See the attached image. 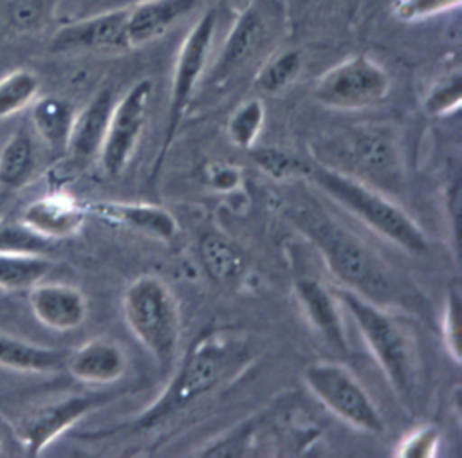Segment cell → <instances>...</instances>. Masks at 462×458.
I'll list each match as a JSON object with an SVG mask.
<instances>
[{"mask_svg": "<svg viewBox=\"0 0 462 458\" xmlns=\"http://www.w3.org/2000/svg\"><path fill=\"white\" fill-rule=\"evenodd\" d=\"M289 220L318 249L341 287L377 305L392 303L399 298L395 276L384 260L325 211L296 207L289 211Z\"/></svg>", "mask_w": 462, "mask_h": 458, "instance_id": "obj_1", "label": "cell"}, {"mask_svg": "<svg viewBox=\"0 0 462 458\" xmlns=\"http://www.w3.org/2000/svg\"><path fill=\"white\" fill-rule=\"evenodd\" d=\"M244 361V348L226 332L213 330L197 337L162 395L137 418V427H155L200 395L218 386L235 364Z\"/></svg>", "mask_w": 462, "mask_h": 458, "instance_id": "obj_2", "label": "cell"}, {"mask_svg": "<svg viewBox=\"0 0 462 458\" xmlns=\"http://www.w3.org/2000/svg\"><path fill=\"white\" fill-rule=\"evenodd\" d=\"M305 175L323 193L388 242L411 254L428 251V238L413 218L390 198L365 184V180L327 164H310Z\"/></svg>", "mask_w": 462, "mask_h": 458, "instance_id": "obj_3", "label": "cell"}, {"mask_svg": "<svg viewBox=\"0 0 462 458\" xmlns=\"http://www.w3.org/2000/svg\"><path fill=\"white\" fill-rule=\"evenodd\" d=\"M339 305L346 308L370 352L377 359L388 382L402 402L410 400L417 384V357L410 335L383 308L345 287L332 289Z\"/></svg>", "mask_w": 462, "mask_h": 458, "instance_id": "obj_4", "label": "cell"}, {"mask_svg": "<svg viewBox=\"0 0 462 458\" xmlns=\"http://www.w3.org/2000/svg\"><path fill=\"white\" fill-rule=\"evenodd\" d=\"M123 312L135 339L168 368L180 341L179 303L170 287L152 274L135 278L125 290Z\"/></svg>", "mask_w": 462, "mask_h": 458, "instance_id": "obj_5", "label": "cell"}, {"mask_svg": "<svg viewBox=\"0 0 462 458\" xmlns=\"http://www.w3.org/2000/svg\"><path fill=\"white\" fill-rule=\"evenodd\" d=\"M218 18L215 9H208L202 16L195 20L188 34L184 36L177 60H175V69H173V79H171V94H170V105H168V115H166V130H164V139L161 151L155 159L153 166V175L157 173L159 166L162 164L168 148L173 142V137L182 123L184 112L188 108V103L195 92V87L199 85L204 69L208 65L215 32H217Z\"/></svg>", "mask_w": 462, "mask_h": 458, "instance_id": "obj_6", "label": "cell"}, {"mask_svg": "<svg viewBox=\"0 0 462 458\" xmlns=\"http://www.w3.org/2000/svg\"><path fill=\"white\" fill-rule=\"evenodd\" d=\"M303 380L314 397L350 426L381 435L384 422L374 400L356 375L337 362H314L303 371Z\"/></svg>", "mask_w": 462, "mask_h": 458, "instance_id": "obj_7", "label": "cell"}, {"mask_svg": "<svg viewBox=\"0 0 462 458\" xmlns=\"http://www.w3.org/2000/svg\"><path fill=\"white\" fill-rule=\"evenodd\" d=\"M390 92V76L366 54H354L325 70L314 85V99L328 108L363 110Z\"/></svg>", "mask_w": 462, "mask_h": 458, "instance_id": "obj_8", "label": "cell"}, {"mask_svg": "<svg viewBox=\"0 0 462 458\" xmlns=\"http://www.w3.org/2000/svg\"><path fill=\"white\" fill-rule=\"evenodd\" d=\"M152 92V79L141 78L114 103L99 150V160L108 177L119 175L130 162L148 119Z\"/></svg>", "mask_w": 462, "mask_h": 458, "instance_id": "obj_9", "label": "cell"}, {"mask_svg": "<svg viewBox=\"0 0 462 458\" xmlns=\"http://www.w3.org/2000/svg\"><path fill=\"white\" fill-rule=\"evenodd\" d=\"M276 16L274 5L263 0H256L247 9L236 13L209 70V83L222 85L240 72L260 52V47L269 41Z\"/></svg>", "mask_w": 462, "mask_h": 458, "instance_id": "obj_10", "label": "cell"}, {"mask_svg": "<svg viewBox=\"0 0 462 458\" xmlns=\"http://www.w3.org/2000/svg\"><path fill=\"white\" fill-rule=\"evenodd\" d=\"M105 400L103 395H69L23 415L16 426V436L25 454L38 456L52 440Z\"/></svg>", "mask_w": 462, "mask_h": 458, "instance_id": "obj_11", "label": "cell"}, {"mask_svg": "<svg viewBox=\"0 0 462 458\" xmlns=\"http://www.w3.org/2000/svg\"><path fill=\"white\" fill-rule=\"evenodd\" d=\"M128 5L96 13L61 25L49 41L54 52L126 50Z\"/></svg>", "mask_w": 462, "mask_h": 458, "instance_id": "obj_12", "label": "cell"}, {"mask_svg": "<svg viewBox=\"0 0 462 458\" xmlns=\"http://www.w3.org/2000/svg\"><path fill=\"white\" fill-rule=\"evenodd\" d=\"M294 294L312 328L339 353H348L341 305L332 289L312 276L294 278Z\"/></svg>", "mask_w": 462, "mask_h": 458, "instance_id": "obj_13", "label": "cell"}, {"mask_svg": "<svg viewBox=\"0 0 462 458\" xmlns=\"http://www.w3.org/2000/svg\"><path fill=\"white\" fill-rule=\"evenodd\" d=\"M29 290L31 310L47 328L67 332L83 325L87 317V299L79 289L65 283L40 281Z\"/></svg>", "mask_w": 462, "mask_h": 458, "instance_id": "obj_14", "label": "cell"}, {"mask_svg": "<svg viewBox=\"0 0 462 458\" xmlns=\"http://www.w3.org/2000/svg\"><path fill=\"white\" fill-rule=\"evenodd\" d=\"M88 211L110 225L132 229L162 242H173L179 233L173 215L168 209L153 204L96 202L88 206Z\"/></svg>", "mask_w": 462, "mask_h": 458, "instance_id": "obj_15", "label": "cell"}, {"mask_svg": "<svg viewBox=\"0 0 462 458\" xmlns=\"http://www.w3.org/2000/svg\"><path fill=\"white\" fill-rule=\"evenodd\" d=\"M199 0H137L128 5L126 40L128 47H143L170 31L180 18L189 14Z\"/></svg>", "mask_w": 462, "mask_h": 458, "instance_id": "obj_16", "label": "cell"}, {"mask_svg": "<svg viewBox=\"0 0 462 458\" xmlns=\"http://www.w3.org/2000/svg\"><path fill=\"white\" fill-rule=\"evenodd\" d=\"M63 368L81 382L110 384L125 373L126 355L117 343L97 337L65 355Z\"/></svg>", "mask_w": 462, "mask_h": 458, "instance_id": "obj_17", "label": "cell"}, {"mask_svg": "<svg viewBox=\"0 0 462 458\" xmlns=\"http://www.w3.org/2000/svg\"><path fill=\"white\" fill-rule=\"evenodd\" d=\"M87 207L67 193H52L31 202L23 213L22 222L38 234L56 240L74 234L85 222Z\"/></svg>", "mask_w": 462, "mask_h": 458, "instance_id": "obj_18", "label": "cell"}, {"mask_svg": "<svg viewBox=\"0 0 462 458\" xmlns=\"http://www.w3.org/2000/svg\"><path fill=\"white\" fill-rule=\"evenodd\" d=\"M114 103L112 90L105 88L99 90L79 114H76L65 148L72 160L87 162L96 155L99 157Z\"/></svg>", "mask_w": 462, "mask_h": 458, "instance_id": "obj_19", "label": "cell"}, {"mask_svg": "<svg viewBox=\"0 0 462 458\" xmlns=\"http://www.w3.org/2000/svg\"><path fill=\"white\" fill-rule=\"evenodd\" d=\"M341 148L348 162L365 175L384 177L397 166L395 142L381 128H359Z\"/></svg>", "mask_w": 462, "mask_h": 458, "instance_id": "obj_20", "label": "cell"}, {"mask_svg": "<svg viewBox=\"0 0 462 458\" xmlns=\"http://www.w3.org/2000/svg\"><path fill=\"white\" fill-rule=\"evenodd\" d=\"M0 366L18 371L49 373L65 366V355L58 350L0 334Z\"/></svg>", "mask_w": 462, "mask_h": 458, "instance_id": "obj_21", "label": "cell"}, {"mask_svg": "<svg viewBox=\"0 0 462 458\" xmlns=\"http://www.w3.org/2000/svg\"><path fill=\"white\" fill-rule=\"evenodd\" d=\"M76 112L72 105L56 96H45L32 103L31 119L36 133L52 148H67Z\"/></svg>", "mask_w": 462, "mask_h": 458, "instance_id": "obj_22", "label": "cell"}, {"mask_svg": "<svg viewBox=\"0 0 462 458\" xmlns=\"http://www.w3.org/2000/svg\"><path fill=\"white\" fill-rule=\"evenodd\" d=\"M202 265L217 283H231L244 272L245 260L240 249L220 233H206L199 245Z\"/></svg>", "mask_w": 462, "mask_h": 458, "instance_id": "obj_23", "label": "cell"}, {"mask_svg": "<svg viewBox=\"0 0 462 458\" xmlns=\"http://www.w3.org/2000/svg\"><path fill=\"white\" fill-rule=\"evenodd\" d=\"M34 164L32 141L22 128L11 135L0 151V184L5 188L23 186L32 175Z\"/></svg>", "mask_w": 462, "mask_h": 458, "instance_id": "obj_24", "label": "cell"}, {"mask_svg": "<svg viewBox=\"0 0 462 458\" xmlns=\"http://www.w3.org/2000/svg\"><path fill=\"white\" fill-rule=\"evenodd\" d=\"M51 270V261L42 254L0 252V289L29 290Z\"/></svg>", "mask_w": 462, "mask_h": 458, "instance_id": "obj_25", "label": "cell"}, {"mask_svg": "<svg viewBox=\"0 0 462 458\" xmlns=\"http://www.w3.org/2000/svg\"><path fill=\"white\" fill-rule=\"evenodd\" d=\"M301 70V54L296 49H282L274 52L258 69L253 87L267 96H276L287 90Z\"/></svg>", "mask_w": 462, "mask_h": 458, "instance_id": "obj_26", "label": "cell"}, {"mask_svg": "<svg viewBox=\"0 0 462 458\" xmlns=\"http://www.w3.org/2000/svg\"><path fill=\"white\" fill-rule=\"evenodd\" d=\"M265 123V106L260 99L242 101L227 119V135L238 148L251 150Z\"/></svg>", "mask_w": 462, "mask_h": 458, "instance_id": "obj_27", "label": "cell"}, {"mask_svg": "<svg viewBox=\"0 0 462 458\" xmlns=\"http://www.w3.org/2000/svg\"><path fill=\"white\" fill-rule=\"evenodd\" d=\"M40 79L34 72L18 69L0 78V119L27 106L38 94Z\"/></svg>", "mask_w": 462, "mask_h": 458, "instance_id": "obj_28", "label": "cell"}, {"mask_svg": "<svg viewBox=\"0 0 462 458\" xmlns=\"http://www.w3.org/2000/svg\"><path fill=\"white\" fill-rule=\"evenodd\" d=\"M52 245L54 240L38 234L22 220H0V252L45 256Z\"/></svg>", "mask_w": 462, "mask_h": 458, "instance_id": "obj_29", "label": "cell"}, {"mask_svg": "<svg viewBox=\"0 0 462 458\" xmlns=\"http://www.w3.org/2000/svg\"><path fill=\"white\" fill-rule=\"evenodd\" d=\"M462 101V78L460 72H453L435 83L424 97V112L433 117L451 114L460 106Z\"/></svg>", "mask_w": 462, "mask_h": 458, "instance_id": "obj_30", "label": "cell"}, {"mask_svg": "<svg viewBox=\"0 0 462 458\" xmlns=\"http://www.w3.org/2000/svg\"><path fill=\"white\" fill-rule=\"evenodd\" d=\"M251 155L256 164L273 179H287L294 175H303L307 171L305 164H301L296 157L289 155L280 148H256L251 151Z\"/></svg>", "mask_w": 462, "mask_h": 458, "instance_id": "obj_31", "label": "cell"}, {"mask_svg": "<svg viewBox=\"0 0 462 458\" xmlns=\"http://www.w3.org/2000/svg\"><path fill=\"white\" fill-rule=\"evenodd\" d=\"M460 5V0H395L393 14L401 22H419Z\"/></svg>", "mask_w": 462, "mask_h": 458, "instance_id": "obj_32", "label": "cell"}, {"mask_svg": "<svg viewBox=\"0 0 462 458\" xmlns=\"http://www.w3.org/2000/svg\"><path fill=\"white\" fill-rule=\"evenodd\" d=\"M439 431L433 426H422L411 431L397 447V456L402 458H431L439 449Z\"/></svg>", "mask_w": 462, "mask_h": 458, "instance_id": "obj_33", "label": "cell"}, {"mask_svg": "<svg viewBox=\"0 0 462 458\" xmlns=\"http://www.w3.org/2000/svg\"><path fill=\"white\" fill-rule=\"evenodd\" d=\"M442 334L451 357L460 362V296L457 290H451L448 296Z\"/></svg>", "mask_w": 462, "mask_h": 458, "instance_id": "obj_34", "label": "cell"}, {"mask_svg": "<svg viewBox=\"0 0 462 458\" xmlns=\"http://www.w3.org/2000/svg\"><path fill=\"white\" fill-rule=\"evenodd\" d=\"M11 23L20 31H29L36 27L43 18L42 0H13L9 7Z\"/></svg>", "mask_w": 462, "mask_h": 458, "instance_id": "obj_35", "label": "cell"}, {"mask_svg": "<svg viewBox=\"0 0 462 458\" xmlns=\"http://www.w3.org/2000/svg\"><path fill=\"white\" fill-rule=\"evenodd\" d=\"M209 186L218 191H231L240 184V173L236 168L227 164H213L208 171Z\"/></svg>", "mask_w": 462, "mask_h": 458, "instance_id": "obj_36", "label": "cell"}, {"mask_svg": "<svg viewBox=\"0 0 462 458\" xmlns=\"http://www.w3.org/2000/svg\"><path fill=\"white\" fill-rule=\"evenodd\" d=\"M227 4H229V7L233 9V13L236 14V13H240V11H244V9H247L251 4H254L256 0H226Z\"/></svg>", "mask_w": 462, "mask_h": 458, "instance_id": "obj_37", "label": "cell"}, {"mask_svg": "<svg viewBox=\"0 0 462 458\" xmlns=\"http://www.w3.org/2000/svg\"><path fill=\"white\" fill-rule=\"evenodd\" d=\"M2 445H4V436H2V433H0V451H2Z\"/></svg>", "mask_w": 462, "mask_h": 458, "instance_id": "obj_38", "label": "cell"}]
</instances>
